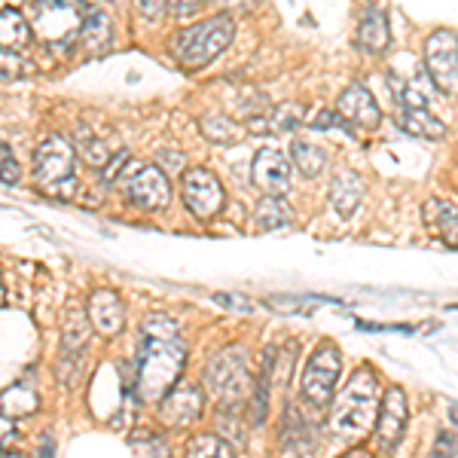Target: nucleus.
<instances>
[{
    "label": "nucleus",
    "mask_w": 458,
    "mask_h": 458,
    "mask_svg": "<svg viewBox=\"0 0 458 458\" xmlns=\"http://www.w3.org/2000/svg\"><path fill=\"white\" fill-rule=\"evenodd\" d=\"M183 364H187V343L177 321L159 312L150 315L141 327V345H138V397L144 403L162 401V394L177 386Z\"/></svg>",
    "instance_id": "f257e3e1"
},
{
    "label": "nucleus",
    "mask_w": 458,
    "mask_h": 458,
    "mask_svg": "<svg viewBox=\"0 0 458 458\" xmlns=\"http://www.w3.org/2000/svg\"><path fill=\"white\" fill-rule=\"evenodd\" d=\"M376 412H379V379L364 367V370L352 376L349 386L339 391L330 425L343 437H360V434L373 428Z\"/></svg>",
    "instance_id": "f03ea898"
},
{
    "label": "nucleus",
    "mask_w": 458,
    "mask_h": 458,
    "mask_svg": "<svg viewBox=\"0 0 458 458\" xmlns=\"http://www.w3.org/2000/svg\"><path fill=\"white\" fill-rule=\"evenodd\" d=\"M235 37V21L229 16H211L199 25H190L172 40V55L183 68H205L217 58Z\"/></svg>",
    "instance_id": "7ed1b4c3"
},
{
    "label": "nucleus",
    "mask_w": 458,
    "mask_h": 458,
    "mask_svg": "<svg viewBox=\"0 0 458 458\" xmlns=\"http://www.w3.org/2000/svg\"><path fill=\"white\" fill-rule=\"evenodd\" d=\"M73 165H77V153L68 138L62 135H49L37 144L34 150V177L40 183L43 193L55 196V199H71L73 190H77V174H73Z\"/></svg>",
    "instance_id": "20e7f679"
},
{
    "label": "nucleus",
    "mask_w": 458,
    "mask_h": 458,
    "mask_svg": "<svg viewBox=\"0 0 458 458\" xmlns=\"http://www.w3.org/2000/svg\"><path fill=\"white\" fill-rule=\"evenodd\" d=\"M28 28L49 47H68L83 31V0H37Z\"/></svg>",
    "instance_id": "39448f33"
},
{
    "label": "nucleus",
    "mask_w": 458,
    "mask_h": 458,
    "mask_svg": "<svg viewBox=\"0 0 458 458\" xmlns=\"http://www.w3.org/2000/svg\"><path fill=\"white\" fill-rule=\"evenodd\" d=\"M211 394L217 397L224 406H239L248 401L250 391H254V376H250V364L242 349H224L217 358L208 364L205 373Z\"/></svg>",
    "instance_id": "423d86ee"
},
{
    "label": "nucleus",
    "mask_w": 458,
    "mask_h": 458,
    "mask_svg": "<svg viewBox=\"0 0 458 458\" xmlns=\"http://www.w3.org/2000/svg\"><path fill=\"white\" fill-rule=\"evenodd\" d=\"M116 181H123L125 199L141 205L147 211H162L172 202V183H168V174L159 165H144L138 159H125V168Z\"/></svg>",
    "instance_id": "0eeeda50"
},
{
    "label": "nucleus",
    "mask_w": 458,
    "mask_h": 458,
    "mask_svg": "<svg viewBox=\"0 0 458 458\" xmlns=\"http://www.w3.org/2000/svg\"><path fill=\"white\" fill-rule=\"evenodd\" d=\"M343 370V358L334 343H321L302 370V397L312 406H327L334 401V388Z\"/></svg>",
    "instance_id": "6e6552de"
},
{
    "label": "nucleus",
    "mask_w": 458,
    "mask_h": 458,
    "mask_svg": "<svg viewBox=\"0 0 458 458\" xmlns=\"http://www.w3.org/2000/svg\"><path fill=\"white\" fill-rule=\"evenodd\" d=\"M425 68L431 73L434 86L446 95H455L458 83V43L455 31L440 28L425 40Z\"/></svg>",
    "instance_id": "1a4fd4ad"
},
{
    "label": "nucleus",
    "mask_w": 458,
    "mask_h": 458,
    "mask_svg": "<svg viewBox=\"0 0 458 458\" xmlns=\"http://www.w3.org/2000/svg\"><path fill=\"white\" fill-rule=\"evenodd\" d=\"M183 202L193 217L199 220H211L214 214H220V208L226 205V193L220 177L208 172V168H190L183 174Z\"/></svg>",
    "instance_id": "9d476101"
},
{
    "label": "nucleus",
    "mask_w": 458,
    "mask_h": 458,
    "mask_svg": "<svg viewBox=\"0 0 458 458\" xmlns=\"http://www.w3.org/2000/svg\"><path fill=\"white\" fill-rule=\"evenodd\" d=\"M202 410H205V394H202V388L193 386V382L172 386L159 401L162 422L172 425V428L196 425L199 419H202Z\"/></svg>",
    "instance_id": "9b49d317"
},
{
    "label": "nucleus",
    "mask_w": 458,
    "mask_h": 458,
    "mask_svg": "<svg viewBox=\"0 0 458 458\" xmlns=\"http://www.w3.org/2000/svg\"><path fill=\"white\" fill-rule=\"evenodd\" d=\"M250 177H254V183L266 196H284V193H291V187H293L291 159H287L278 147H263V150L257 153L254 165H250Z\"/></svg>",
    "instance_id": "f8f14e48"
},
{
    "label": "nucleus",
    "mask_w": 458,
    "mask_h": 458,
    "mask_svg": "<svg viewBox=\"0 0 458 458\" xmlns=\"http://www.w3.org/2000/svg\"><path fill=\"white\" fill-rule=\"evenodd\" d=\"M336 114L343 116L345 125H354V129H364V131L376 129L382 120V110L376 105L373 92L360 83H352L343 95H339Z\"/></svg>",
    "instance_id": "ddd939ff"
},
{
    "label": "nucleus",
    "mask_w": 458,
    "mask_h": 458,
    "mask_svg": "<svg viewBox=\"0 0 458 458\" xmlns=\"http://www.w3.org/2000/svg\"><path fill=\"white\" fill-rule=\"evenodd\" d=\"M406 394L401 388H388L386 397L379 401V412H376V434H379L382 446L394 449L406 431Z\"/></svg>",
    "instance_id": "4468645a"
},
{
    "label": "nucleus",
    "mask_w": 458,
    "mask_h": 458,
    "mask_svg": "<svg viewBox=\"0 0 458 458\" xmlns=\"http://www.w3.org/2000/svg\"><path fill=\"white\" fill-rule=\"evenodd\" d=\"M89 321L92 327L98 330L101 336H116L123 334L125 327V309H123V300L116 291L110 287H101L89 297Z\"/></svg>",
    "instance_id": "2eb2a0df"
},
{
    "label": "nucleus",
    "mask_w": 458,
    "mask_h": 458,
    "mask_svg": "<svg viewBox=\"0 0 458 458\" xmlns=\"http://www.w3.org/2000/svg\"><path fill=\"white\" fill-rule=\"evenodd\" d=\"M77 144H80V157L92 168H107L110 159H114L116 153H123V147L114 135H107V131H92V129H86V125H80Z\"/></svg>",
    "instance_id": "dca6fc26"
},
{
    "label": "nucleus",
    "mask_w": 458,
    "mask_h": 458,
    "mask_svg": "<svg viewBox=\"0 0 458 458\" xmlns=\"http://www.w3.org/2000/svg\"><path fill=\"white\" fill-rule=\"evenodd\" d=\"M388 43H391L388 16L379 10V6H367L364 16H360V25H358V47L370 55H379V53H386Z\"/></svg>",
    "instance_id": "f3484780"
},
{
    "label": "nucleus",
    "mask_w": 458,
    "mask_h": 458,
    "mask_svg": "<svg viewBox=\"0 0 458 458\" xmlns=\"http://www.w3.org/2000/svg\"><path fill=\"white\" fill-rule=\"evenodd\" d=\"M360 199H364V181L358 172H339L330 181V205L339 217H352L358 211Z\"/></svg>",
    "instance_id": "a211bd4d"
},
{
    "label": "nucleus",
    "mask_w": 458,
    "mask_h": 458,
    "mask_svg": "<svg viewBox=\"0 0 458 458\" xmlns=\"http://www.w3.org/2000/svg\"><path fill=\"white\" fill-rule=\"evenodd\" d=\"M31 28L28 19L19 10H0V47L10 49V53H25L31 47Z\"/></svg>",
    "instance_id": "6ab92c4d"
},
{
    "label": "nucleus",
    "mask_w": 458,
    "mask_h": 458,
    "mask_svg": "<svg viewBox=\"0 0 458 458\" xmlns=\"http://www.w3.org/2000/svg\"><path fill=\"white\" fill-rule=\"evenodd\" d=\"M300 123H302V107L282 105V107L269 110V114L248 120V129L254 131V135H269V131H291L293 125H300Z\"/></svg>",
    "instance_id": "aec40b11"
},
{
    "label": "nucleus",
    "mask_w": 458,
    "mask_h": 458,
    "mask_svg": "<svg viewBox=\"0 0 458 458\" xmlns=\"http://www.w3.org/2000/svg\"><path fill=\"white\" fill-rule=\"evenodd\" d=\"M425 220L434 229H437L443 239H446L449 248L458 245V235H455V229H458V211H455L453 202H437V199H431V202L425 205Z\"/></svg>",
    "instance_id": "412c9836"
},
{
    "label": "nucleus",
    "mask_w": 458,
    "mask_h": 458,
    "mask_svg": "<svg viewBox=\"0 0 458 458\" xmlns=\"http://www.w3.org/2000/svg\"><path fill=\"white\" fill-rule=\"evenodd\" d=\"M401 125L403 131L416 138H434L437 141V138L446 135V123L437 120L431 110H401Z\"/></svg>",
    "instance_id": "4be33fe9"
},
{
    "label": "nucleus",
    "mask_w": 458,
    "mask_h": 458,
    "mask_svg": "<svg viewBox=\"0 0 458 458\" xmlns=\"http://www.w3.org/2000/svg\"><path fill=\"white\" fill-rule=\"evenodd\" d=\"M80 37H83L92 49L105 47L110 40V16L101 10V6L83 4V31H80Z\"/></svg>",
    "instance_id": "5701e85b"
},
{
    "label": "nucleus",
    "mask_w": 458,
    "mask_h": 458,
    "mask_svg": "<svg viewBox=\"0 0 458 458\" xmlns=\"http://www.w3.org/2000/svg\"><path fill=\"white\" fill-rule=\"evenodd\" d=\"M291 153H293V165L300 168L306 177H318L324 172V165H327V153H324V147H318L312 141H293L291 147Z\"/></svg>",
    "instance_id": "b1692460"
},
{
    "label": "nucleus",
    "mask_w": 458,
    "mask_h": 458,
    "mask_svg": "<svg viewBox=\"0 0 458 458\" xmlns=\"http://www.w3.org/2000/svg\"><path fill=\"white\" fill-rule=\"evenodd\" d=\"M199 129H202V135L208 138L211 144H235L242 138V129L229 120L226 114H208L199 123Z\"/></svg>",
    "instance_id": "393cba45"
},
{
    "label": "nucleus",
    "mask_w": 458,
    "mask_h": 458,
    "mask_svg": "<svg viewBox=\"0 0 458 458\" xmlns=\"http://www.w3.org/2000/svg\"><path fill=\"white\" fill-rule=\"evenodd\" d=\"M187 458H235V449L217 434H199L187 443Z\"/></svg>",
    "instance_id": "a878e982"
},
{
    "label": "nucleus",
    "mask_w": 458,
    "mask_h": 458,
    "mask_svg": "<svg viewBox=\"0 0 458 458\" xmlns=\"http://www.w3.org/2000/svg\"><path fill=\"white\" fill-rule=\"evenodd\" d=\"M257 224L263 229H282L284 224H291V208L282 202V196H266L257 205Z\"/></svg>",
    "instance_id": "bb28decb"
},
{
    "label": "nucleus",
    "mask_w": 458,
    "mask_h": 458,
    "mask_svg": "<svg viewBox=\"0 0 458 458\" xmlns=\"http://www.w3.org/2000/svg\"><path fill=\"white\" fill-rule=\"evenodd\" d=\"M86 339H89V324L86 315L80 309H71L68 321H64V354L73 358L80 349H86Z\"/></svg>",
    "instance_id": "cd10ccee"
},
{
    "label": "nucleus",
    "mask_w": 458,
    "mask_h": 458,
    "mask_svg": "<svg viewBox=\"0 0 458 458\" xmlns=\"http://www.w3.org/2000/svg\"><path fill=\"white\" fill-rule=\"evenodd\" d=\"M388 83H391V92H394V98H397V105H401V110H428V98H425L422 89L406 83V80L397 77L394 71H388Z\"/></svg>",
    "instance_id": "c85d7f7f"
},
{
    "label": "nucleus",
    "mask_w": 458,
    "mask_h": 458,
    "mask_svg": "<svg viewBox=\"0 0 458 458\" xmlns=\"http://www.w3.org/2000/svg\"><path fill=\"white\" fill-rule=\"evenodd\" d=\"M272 358H276V349H266V354H263V367H260V379H257V394H250V401H254V422H257V425H260L263 419H266V406H269Z\"/></svg>",
    "instance_id": "c756f323"
},
{
    "label": "nucleus",
    "mask_w": 458,
    "mask_h": 458,
    "mask_svg": "<svg viewBox=\"0 0 458 458\" xmlns=\"http://www.w3.org/2000/svg\"><path fill=\"white\" fill-rule=\"evenodd\" d=\"M131 449H135V458H168V443L157 434H135Z\"/></svg>",
    "instance_id": "7c9ffc66"
},
{
    "label": "nucleus",
    "mask_w": 458,
    "mask_h": 458,
    "mask_svg": "<svg viewBox=\"0 0 458 458\" xmlns=\"http://www.w3.org/2000/svg\"><path fill=\"white\" fill-rule=\"evenodd\" d=\"M0 181L10 183V187H16V183L21 181V168L16 157H13V150L6 144H0Z\"/></svg>",
    "instance_id": "2f4dec72"
},
{
    "label": "nucleus",
    "mask_w": 458,
    "mask_h": 458,
    "mask_svg": "<svg viewBox=\"0 0 458 458\" xmlns=\"http://www.w3.org/2000/svg\"><path fill=\"white\" fill-rule=\"evenodd\" d=\"M205 0H165V10L172 13L174 19H193L199 10H202Z\"/></svg>",
    "instance_id": "473e14b6"
},
{
    "label": "nucleus",
    "mask_w": 458,
    "mask_h": 458,
    "mask_svg": "<svg viewBox=\"0 0 458 458\" xmlns=\"http://www.w3.org/2000/svg\"><path fill=\"white\" fill-rule=\"evenodd\" d=\"M21 71H25V64H21V58H19L16 53H10V49L0 47V80L19 77Z\"/></svg>",
    "instance_id": "72a5a7b5"
},
{
    "label": "nucleus",
    "mask_w": 458,
    "mask_h": 458,
    "mask_svg": "<svg viewBox=\"0 0 458 458\" xmlns=\"http://www.w3.org/2000/svg\"><path fill=\"white\" fill-rule=\"evenodd\" d=\"M309 125H315V129H349L336 110H318L312 120H309Z\"/></svg>",
    "instance_id": "f704fd0d"
},
{
    "label": "nucleus",
    "mask_w": 458,
    "mask_h": 458,
    "mask_svg": "<svg viewBox=\"0 0 458 458\" xmlns=\"http://www.w3.org/2000/svg\"><path fill=\"white\" fill-rule=\"evenodd\" d=\"M138 10H141L144 21H157L162 19V13H165V0H138Z\"/></svg>",
    "instance_id": "c9c22d12"
},
{
    "label": "nucleus",
    "mask_w": 458,
    "mask_h": 458,
    "mask_svg": "<svg viewBox=\"0 0 458 458\" xmlns=\"http://www.w3.org/2000/svg\"><path fill=\"white\" fill-rule=\"evenodd\" d=\"M434 458H455V434L453 431H440L437 437V453H434Z\"/></svg>",
    "instance_id": "e433bc0d"
},
{
    "label": "nucleus",
    "mask_w": 458,
    "mask_h": 458,
    "mask_svg": "<svg viewBox=\"0 0 458 458\" xmlns=\"http://www.w3.org/2000/svg\"><path fill=\"white\" fill-rule=\"evenodd\" d=\"M13 434H16V425H13L10 416H0V449L6 446V443L13 440Z\"/></svg>",
    "instance_id": "4c0bfd02"
},
{
    "label": "nucleus",
    "mask_w": 458,
    "mask_h": 458,
    "mask_svg": "<svg viewBox=\"0 0 458 458\" xmlns=\"http://www.w3.org/2000/svg\"><path fill=\"white\" fill-rule=\"evenodd\" d=\"M162 162H165L172 172H181V168H183V157H181V153H162Z\"/></svg>",
    "instance_id": "58836bf2"
},
{
    "label": "nucleus",
    "mask_w": 458,
    "mask_h": 458,
    "mask_svg": "<svg viewBox=\"0 0 458 458\" xmlns=\"http://www.w3.org/2000/svg\"><path fill=\"white\" fill-rule=\"evenodd\" d=\"M220 6H226V10H248V6H254L257 0H217Z\"/></svg>",
    "instance_id": "ea45409f"
},
{
    "label": "nucleus",
    "mask_w": 458,
    "mask_h": 458,
    "mask_svg": "<svg viewBox=\"0 0 458 458\" xmlns=\"http://www.w3.org/2000/svg\"><path fill=\"white\" fill-rule=\"evenodd\" d=\"M6 302V291H4V282H0V306Z\"/></svg>",
    "instance_id": "a19ab883"
},
{
    "label": "nucleus",
    "mask_w": 458,
    "mask_h": 458,
    "mask_svg": "<svg viewBox=\"0 0 458 458\" xmlns=\"http://www.w3.org/2000/svg\"><path fill=\"white\" fill-rule=\"evenodd\" d=\"M343 458H370L367 453H352V455H343Z\"/></svg>",
    "instance_id": "79ce46f5"
}]
</instances>
